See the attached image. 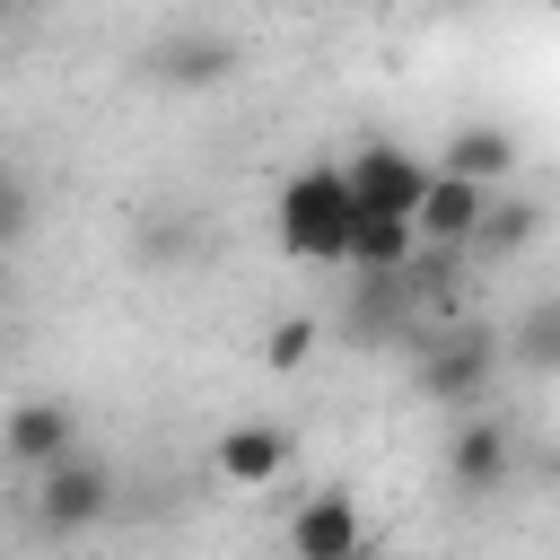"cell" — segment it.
Wrapping results in <instances>:
<instances>
[{"mask_svg": "<svg viewBox=\"0 0 560 560\" xmlns=\"http://www.w3.org/2000/svg\"><path fill=\"white\" fill-rule=\"evenodd\" d=\"M350 184H341V166H298L289 184H280V201H271V236H280V254L289 262H341L350 254Z\"/></svg>", "mask_w": 560, "mask_h": 560, "instance_id": "1", "label": "cell"}, {"mask_svg": "<svg viewBox=\"0 0 560 560\" xmlns=\"http://www.w3.org/2000/svg\"><path fill=\"white\" fill-rule=\"evenodd\" d=\"M420 402L438 411H481L499 385V332H420V368H411Z\"/></svg>", "mask_w": 560, "mask_h": 560, "instance_id": "2", "label": "cell"}, {"mask_svg": "<svg viewBox=\"0 0 560 560\" xmlns=\"http://www.w3.org/2000/svg\"><path fill=\"white\" fill-rule=\"evenodd\" d=\"M105 516H114V472H105L88 446L35 464V525H44V534H88V525H105Z\"/></svg>", "mask_w": 560, "mask_h": 560, "instance_id": "3", "label": "cell"}, {"mask_svg": "<svg viewBox=\"0 0 560 560\" xmlns=\"http://www.w3.org/2000/svg\"><path fill=\"white\" fill-rule=\"evenodd\" d=\"M341 324H350V341H420V332H429L411 271H350Z\"/></svg>", "mask_w": 560, "mask_h": 560, "instance_id": "4", "label": "cell"}, {"mask_svg": "<svg viewBox=\"0 0 560 560\" xmlns=\"http://www.w3.org/2000/svg\"><path fill=\"white\" fill-rule=\"evenodd\" d=\"M508 472H516V438H508V420L481 402V411H455V438H446V481L464 490V499H490V490H508Z\"/></svg>", "mask_w": 560, "mask_h": 560, "instance_id": "5", "label": "cell"}, {"mask_svg": "<svg viewBox=\"0 0 560 560\" xmlns=\"http://www.w3.org/2000/svg\"><path fill=\"white\" fill-rule=\"evenodd\" d=\"M280 542H289L298 560H350V551H368L376 534H368V516H359V499H350V490H315V499H298V508H289Z\"/></svg>", "mask_w": 560, "mask_h": 560, "instance_id": "6", "label": "cell"}, {"mask_svg": "<svg viewBox=\"0 0 560 560\" xmlns=\"http://www.w3.org/2000/svg\"><path fill=\"white\" fill-rule=\"evenodd\" d=\"M341 184H350V210H411L429 184V158H411L402 140H368V149H350Z\"/></svg>", "mask_w": 560, "mask_h": 560, "instance_id": "7", "label": "cell"}, {"mask_svg": "<svg viewBox=\"0 0 560 560\" xmlns=\"http://www.w3.org/2000/svg\"><path fill=\"white\" fill-rule=\"evenodd\" d=\"M481 201H490V184H472V175H455V166H438V158H429V184H420V201H411L420 245L464 254V245H472V228H481Z\"/></svg>", "mask_w": 560, "mask_h": 560, "instance_id": "8", "label": "cell"}, {"mask_svg": "<svg viewBox=\"0 0 560 560\" xmlns=\"http://www.w3.org/2000/svg\"><path fill=\"white\" fill-rule=\"evenodd\" d=\"M210 472H219L228 490H271V481L289 472V429H280V420H228V429L210 438Z\"/></svg>", "mask_w": 560, "mask_h": 560, "instance_id": "9", "label": "cell"}, {"mask_svg": "<svg viewBox=\"0 0 560 560\" xmlns=\"http://www.w3.org/2000/svg\"><path fill=\"white\" fill-rule=\"evenodd\" d=\"M79 446V411L70 402H52V394H26V402H9L0 411V455L9 464H52V455H70Z\"/></svg>", "mask_w": 560, "mask_h": 560, "instance_id": "10", "label": "cell"}, {"mask_svg": "<svg viewBox=\"0 0 560 560\" xmlns=\"http://www.w3.org/2000/svg\"><path fill=\"white\" fill-rule=\"evenodd\" d=\"M228 70H236V44H228V35H210V26L166 35V44L149 52V79H158V88H219Z\"/></svg>", "mask_w": 560, "mask_h": 560, "instance_id": "11", "label": "cell"}, {"mask_svg": "<svg viewBox=\"0 0 560 560\" xmlns=\"http://www.w3.org/2000/svg\"><path fill=\"white\" fill-rule=\"evenodd\" d=\"M542 236V201H525V192H499L490 184V201H481V228H472V262H516L525 245Z\"/></svg>", "mask_w": 560, "mask_h": 560, "instance_id": "12", "label": "cell"}, {"mask_svg": "<svg viewBox=\"0 0 560 560\" xmlns=\"http://www.w3.org/2000/svg\"><path fill=\"white\" fill-rule=\"evenodd\" d=\"M411 245H420L411 210H359V219H350V254H341V271H402Z\"/></svg>", "mask_w": 560, "mask_h": 560, "instance_id": "13", "label": "cell"}, {"mask_svg": "<svg viewBox=\"0 0 560 560\" xmlns=\"http://www.w3.org/2000/svg\"><path fill=\"white\" fill-rule=\"evenodd\" d=\"M438 166H455V175H472V184H508V175H516V140H508L499 122H464V131L438 149Z\"/></svg>", "mask_w": 560, "mask_h": 560, "instance_id": "14", "label": "cell"}, {"mask_svg": "<svg viewBox=\"0 0 560 560\" xmlns=\"http://www.w3.org/2000/svg\"><path fill=\"white\" fill-rule=\"evenodd\" d=\"M315 341H324V332H315V315H280V324L262 332V359L289 376V368H306V359H315Z\"/></svg>", "mask_w": 560, "mask_h": 560, "instance_id": "15", "label": "cell"}, {"mask_svg": "<svg viewBox=\"0 0 560 560\" xmlns=\"http://www.w3.org/2000/svg\"><path fill=\"white\" fill-rule=\"evenodd\" d=\"M516 359H525V368H560V298H542V306L516 324Z\"/></svg>", "mask_w": 560, "mask_h": 560, "instance_id": "16", "label": "cell"}, {"mask_svg": "<svg viewBox=\"0 0 560 560\" xmlns=\"http://www.w3.org/2000/svg\"><path fill=\"white\" fill-rule=\"evenodd\" d=\"M26 228H35V192H26V175H18V166H0V254H9V245H26Z\"/></svg>", "mask_w": 560, "mask_h": 560, "instance_id": "17", "label": "cell"}, {"mask_svg": "<svg viewBox=\"0 0 560 560\" xmlns=\"http://www.w3.org/2000/svg\"><path fill=\"white\" fill-rule=\"evenodd\" d=\"M0 306H9V254H0Z\"/></svg>", "mask_w": 560, "mask_h": 560, "instance_id": "18", "label": "cell"}]
</instances>
